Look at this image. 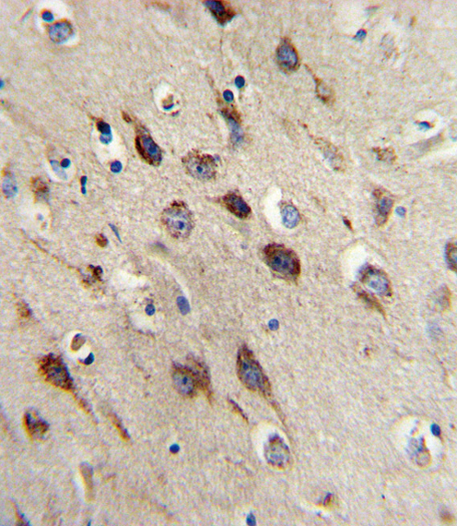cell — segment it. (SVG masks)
<instances>
[{
  "label": "cell",
  "instance_id": "1",
  "mask_svg": "<svg viewBox=\"0 0 457 526\" xmlns=\"http://www.w3.org/2000/svg\"><path fill=\"white\" fill-rule=\"evenodd\" d=\"M266 264L273 273L290 282H295L301 275L300 258L291 249L283 245L270 244L263 250Z\"/></svg>",
  "mask_w": 457,
  "mask_h": 526
},
{
  "label": "cell",
  "instance_id": "2",
  "mask_svg": "<svg viewBox=\"0 0 457 526\" xmlns=\"http://www.w3.org/2000/svg\"><path fill=\"white\" fill-rule=\"evenodd\" d=\"M237 373L241 382L249 390L255 391L264 397L271 395V386L262 367L246 347L241 348L237 358Z\"/></svg>",
  "mask_w": 457,
  "mask_h": 526
},
{
  "label": "cell",
  "instance_id": "3",
  "mask_svg": "<svg viewBox=\"0 0 457 526\" xmlns=\"http://www.w3.org/2000/svg\"><path fill=\"white\" fill-rule=\"evenodd\" d=\"M191 365H175L173 370V380L181 394L193 397L196 390H204L209 395V379L207 370L199 362L192 359Z\"/></svg>",
  "mask_w": 457,
  "mask_h": 526
},
{
  "label": "cell",
  "instance_id": "4",
  "mask_svg": "<svg viewBox=\"0 0 457 526\" xmlns=\"http://www.w3.org/2000/svg\"><path fill=\"white\" fill-rule=\"evenodd\" d=\"M161 222L166 231L175 239H187L194 228V220L188 207L184 202H175L166 208Z\"/></svg>",
  "mask_w": 457,
  "mask_h": 526
},
{
  "label": "cell",
  "instance_id": "5",
  "mask_svg": "<svg viewBox=\"0 0 457 526\" xmlns=\"http://www.w3.org/2000/svg\"><path fill=\"white\" fill-rule=\"evenodd\" d=\"M39 372L46 382L61 390L73 392V380L63 360L54 355L44 356L39 363Z\"/></svg>",
  "mask_w": 457,
  "mask_h": 526
},
{
  "label": "cell",
  "instance_id": "6",
  "mask_svg": "<svg viewBox=\"0 0 457 526\" xmlns=\"http://www.w3.org/2000/svg\"><path fill=\"white\" fill-rule=\"evenodd\" d=\"M183 165L188 175L201 181L214 178L217 173V164L214 158L200 152H189L183 158Z\"/></svg>",
  "mask_w": 457,
  "mask_h": 526
},
{
  "label": "cell",
  "instance_id": "7",
  "mask_svg": "<svg viewBox=\"0 0 457 526\" xmlns=\"http://www.w3.org/2000/svg\"><path fill=\"white\" fill-rule=\"evenodd\" d=\"M136 135L135 139L136 149L143 161L151 166H160L162 160V151L160 147L156 144L150 133L146 128L138 125L136 127Z\"/></svg>",
  "mask_w": 457,
  "mask_h": 526
},
{
  "label": "cell",
  "instance_id": "8",
  "mask_svg": "<svg viewBox=\"0 0 457 526\" xmlns=\"http://www.w3.org/2000/svg\"><path fill=\"white\" fill-rule=\"evenodd\" d=\"M360 282L374 289L375 292L385 297H392V283L383 270L367 265L360 271Z\"/></svg>",
  "mask_w": 457,
  "mask_h": 526
},
{
  "label": "cell",
  "instance_id": "9",
  "mask_svg": "<svg viewBox=\"0 0 457 526\" xmlns=\"http://www.w3.org/2000/svg\"><path fill=\"white\" fill-rule=\"evenodd\" d=\"M265 454L268 464L272 467L284 470L289 466L291 461L290 451L282 439L279 438L271 439L266 447Z\"/></svg>",
  "mask_w": 457,
  "mask_h": 526
},
{
  "label": "cell",
  "instance_id": "10",
  "mask_svg": "<svg viewBox=\"0 0 457 526\" xmlns=\"http://www.w3.org/2000/svg\"><path fill=\"white\" fill-rule=\"evenodd\" d=\"M276 58L279 68L285 72H292L299 68V55L295 46L287 38L280 42L277 49Z\"/></svg>",
  "mask_w": 457,
  "mask_h": 526
},
{
  "label": "cell",
  "instance_id": "11",
  "mask_svg": "<svg viewBox=\"0 0 457 526\" xmlns=\"http://www.w3.org/2000/svg\"><path fill=\"white\" fill-rule=\"evenodd\" d=\"M375 220L376 224L379 226H383L387 223L389 219L390 215L392 213V209L394 206V200L390 198L384 191L382 190H375Z\"/></svg>",
  "mask_w": 457,
  "mask_h": 526
},
{
  "label": "cell",
  "instance_id": "12",
  "mask_svg": "<svg viewBox=\"0 0 457 526\" xmlns=\"http://www.w3.org/2000/svg\"><path fill=\"white\" fill-rule=\"evenodd\" d=\"M221 202L231 214L240 219H246L251 215L250 206L241 196L234 192H231L224 196L221 199Z\"/></svg>",
  "mask_w": 457,
  "mask_h": 526
},
{
  "label": "cell",
  "instance_id": "13",
  "mask_svg": "<svg viewBox=\"0 0 457 526\" xmlns=\"http://www.w3.org/2000/svg\"><path fill=\"white\" fill-rule=\"evenodd\" d=\"M23 422L26 431L32 438L43 437L49 429V425L35 412H28L25 414Z\"/></svg>",
  "mask_w": 457,
  "mask_h": 526
},
{
  "label": "cell",
  "instance_id": "14",
  "mask_svg": "<svg viewBox=\"0 0 457 526\" xmlns=\"http://www.w3.org/2000/svg\"><path fill=\"white\" fill-rule=\"evenodd\" d=\"M206 6L211 11L216 20L221 25H225L234 18L236 12L227 2L224 1H207Z\"/></svg>",
  "mask_w": 457,
  "mask_h": 526
},
{
  "label": "cell",
  "instance_id": "15",
  "mask_svg": "<svg viewBox=\"0 0 457 526\" xmlns=\"http://www.w3.org/2000/svg\"><path fill=\"white\" fill-rule=\"evenodd\" d=\"M50 39L54 43H64L73 34V28L67 20L58 21L49 27Z\"/></svg>",
  "mask_w": 457,
  "mask_h": 526
},
{
  "label": "cell",
  "instance_id": "16",
  "mask_svg": "<svg viewBox=\"0 0 457 526\" xmlns=\"http://www.w3.org/2000/svg\"><path fill=\"white\" fill-rule=\"evenodd\" d=\"M353 289H354V291L358 295V297H359L360 300H362L367 307H370V309H374L375 311L379 312L380 314H382V315H385V311H384V307L382 306V304L379 302V300L374 295H372L370 293L365 291V290H363L362 288H360L357 284L354 285Z\"/></svg>",
  "mask_w": 457,
  "mask_h": 526
},
{
  "label": "cell",
  "instance_id": "17",
  "mask_svg": "<svg viewBox=\"0 0 457 526\" xmlns=\"http://www.w3.org/2000/svg\"><path fill=\"white\" fill-rule=\"evenodd\" d=\"M321 142L322 143L320 145L323 146L324 152L327 157V159L331 162V165L335 168L340 170L341 168H343V166H343V158L341 157L338 151H336V148H334L332 144H329L324 141H321Z\"/></svg>",
  "mask_w": 457,
  "mask_h": 526
},
{
  "label": "cell",
  "instance_id": "18",
  "mask_svg": "<svg viewBox=\"0 0 457 526\" xmlns=\"http://www.w3.org/2000/svg\"><path fill=\"white\" fill-rule=\"evenodd\" d=\"M80 472L82 476L83 481L85 483L87 497L92 501L94 497V486H93V468L88 463H82L80 465Z\"/></svg>",
  "mask_w": 457,
  "mask_h": 526
},
{
  "label": "cell",
  "instance_id": "19",
  "mask_svg": "<svg viewBox=\"0 0 457 526\" xmlns=\"http://www.w3.org/2000/svg\"><path fill=\"white\" fill-rule=\"evenodd\" d=\"M282 218L284 224L292 228L296 226L299 221H300V215L296 208H294L292 205H285L282 208Z\"/></svg>",
  "mask_w": 457,
  "mask_h": 526
},
{
  "label": "cell",
  "instance_id": "20",
  "mask_svg": "<svg viewBox=\"0 0 457 526\" xmlns=\"http://www.w3.org/2000/svg\"><path fill=\"white\" fill-rule=\"evenodd\" d=\"M316 93H317L318 97L320 98L323 102H326V103L333 102L334 97H333V93H332L330 88L326 86V84L319 78H316Z\"/></svg>",
  "mask_w": 457,
  "mask_h": 526
},
{
  "label": "cell",
  "instance_id": "21",
  "mask_svg": "<svg viewBox=\"0 0 457 526\" xmlns=\"http://www.w3.org/2000/svg\"><path fill=\"white\" fill-rule=\"evenodd\" d=\"M435 303L438 305V308L444 310L451 306V292L447 288H442L440 292L435 297Z\"/></svg>",
  "mask_w": 457,
  "mask_h": 526
},
{
  "label": "cell",
  "instance_id": "22",
  "mask_svg": "<svg viewBox=\"0 0 457 526\" xmlns=\"http://www.w3.org/2000/svg\"><path fill=\"white\" fill-rule=\"evenodd\" d=\"M446 259L449 268L455 272L457 267V248L456 245L452 242L448 244L446 248Z\"/></svg>",
  "mask_w": 457,
  "mask_h": 526
},
{
  "label": "cell",
  "instance_id": "23",
  "mask_svg": "<svg viewBox=\"0 0 457 526\" xmlns=\"http://www.w3.org/2000/svg\"><path fill=\"white\" fill-rule=\"evenodd\" d=\"M377 151V155L378 158L381 161L388 162V163H392L395 160V153H394V150L391 149V148H387V149H384V150H380L377 149L375 150Z\"/></svg>",
  "mask_w": 457,
  "mask_h": 526
},
{
  "label": "cell",
  "instance_id": "24",
  "mask_svg": "<svg viewBox=\"0 0 457 526\" xmlns=\"http://www.w3.org/2000/svg\"><path fill=\"white\" fill-rule=\"evenodd\" d=\"M109 419L112 422V424L115 426V428L117 429L118 433L120 434L122 438L125 439V440H128L129 439V436L127 434V430L123 428L121 422H120V420L118 419L117 415L113 414H109Z\"/></svg>",
  "mask_w": 457,
  "mask_h": 526
},
{
  "label": "cell",
  "instance_id": "25",
  "mask_svg": "<svg viewBox=\"0 0 457 526\" xmlns=\"http://www.w3.org/2000/svg\"><path fill=\"white\" fill-rule=\"evenodd\" d=\"M34 189L36 196L38 198H44L45 196L47 195V192H48V189L46 185L44 184V182L40 179H36L35 182H34Z\"/></svg>",
  "mask_w": 457,
  "mask_h": 526
},
{
  "label": "cell",
  "instance_id": "26",
  "mask_svg": "<svg viewBox=\"0 0 457 526\" xmlns=\"http://www.w3.org/2000/svg\"><path fill=\"white\" fill-rule=\"evenodd\" d=\"M3 190L6 193V195L11 197L15 194V187L12 183V181L10 180V178L8 177V179L4 182V185H3Z\"/></svg>",
  "mask_w": 457,
  "mask_h": 526
},
{
  "label": "cell",
  "instance_id": "27",
  "mask_svg": "<svg viewBox=\"0 0 457 526\" xmlns=\"http://www.w3.org/2000/svg\"><path fill=\"white\" fill-rule=\"evenodd\" d=\"M84 343H85V338L82 335H80V334L76 335L74 337L73 341H72V346H71L72 350L78 351L84 345Z\"/></svg>",
  "mask_w": 457,
  "mask_h": 526
},
{
  "label": "cell",
  "instance_id": "28",
  "mask_svg": "<svg viewBox=\"0 0 457 526\" xmlns=\"http://www.w3.org/2000/svg\"><path fill=\"white\" fill-rule=\"evenodd\" d=\"M19 313H20V316L23 318H29L31 315V311H30L28 307L25 305L24 303H20L19 305Z\"/></svg>",
  "mask_w": 457,
  "mask_h": 526
},
{
  "label": "cell",
  "instance_id": "29",
  "mask_svg": "<svg viewBox=\"0 0 457 526\" xmlns=\"http://www.w3.org/2000/svg\"><path fill=\"white\" fill-rule=\"evenodd\" d=\"M442 521H443L444 523L450 524V523H452V522L454 521V518H453L452 514H451V513H449V512H443V513H442Z\"/></svg>",
  "mask_w": 457,
  "mask_h": 526
},
{
  "label": "cell",
  "instance_id": "30",
  "mask_svg": "<svg viewBox=\"0 0 457 526\" xmlns=\"http://www.w3.org/2000/svg\"><path fill=\"white\" fill-rule=\"evenodd\" d=\"M336 499L333 496H329L326 499V502L324 503V506L326 508H333L334 506H336Z\"/></svg>",
  "mask_w": 457,
  "mask_h": 526
},
{
  "label": "cell",
  "instance_id": "31",
  "mask_svg": "<svg viewBox=\"0 0 457 526\" xmlns=\"http://www.w3.org/2000/svg\"><path fill=\"white\" fill-rule=\"evenodd\" d=\"M77 402H78V404L79 405V406H80V407H81V408H82L86 413H88V414H90V413H91V411H92V410H91L90 406L88 405L87 402H85V401L82 399H78L77 400Z\"/></svg>",
  "mask_w": 457,
  "mask_h": 526
},
{
  "label": "cell",
  "instance_id": "32",
  "mask_svg": "<svg viewBox=\"0 0 457 526\" xmlns=\"http://www.w3.org/2000/svg\"><path fill=\"white\" fill-rule=\"evenodd\" d=\"M96 242H97L98 245H99L100 247H102V248L106 247V245H107L108 243L107 239H105L102 234H99V235H98L97 239H96Z\"/></svg>",
  "mask_w": 457,
  "mask_h": 526
},
{
  "label": "cell",
  "instance_id": "33",
  "mask_svg": "<svg viewBox=\"0 0 457 526\" xmlns=\"http://www.w3.org/2000/svg\"><path fill=\"white\" fill-rule=\"evenodd\" d=\"M365 37H366V32H365L364 30H360L356 34L355 39L362 41Z\"/></svg>",
  "mask_w": 457,
  "mask_h": 526
},
{
  "label": "cell",
  "instance_id": "34",
  "mask_svg": "<svg viewBox=\"0 0 457 526\" xmlns=\"http://www.w3.org/2000/svg\"><path fill=\"white\" fill-rule=\"evenodd\" d=\"M418 126L421 127V128H424V129H429V128L432 127L431 124L429 122H420V123H418Z\"/></svg>",
  "mask_w": 457,
  "mask_h": 526
},
{
  "label": "cell",
  "instance_id": "35",
  "mask_svg": "<svg viewBox=\"0 0 457 526\" xmlns=\"http://www.w3.org/2000/svg\"><path fill=\"white\" fill-rule=\"evenodd\" d=\"M235 83H236L239 88H242L244 85V80L242 77H238V78H236Z\"/></svg>",
  "mask_w": 457,
  "mask_h": 526
},
{
  "label": "cell",
  "instance_id": "36",
  "mask_svg": "<svg viewBox=\"0 0 457 526\" xmlns=\"http://www.w3.org/2000/svg\"><path fill=\"white\" fill-rule=\"evenodd\" d=\"M224 98L227 100V101H232L234 99V95L231 92H225L224 93Z\"/></svg>",
  "mask_w": 457,
  "mask_h": 526
}]
</instances>
